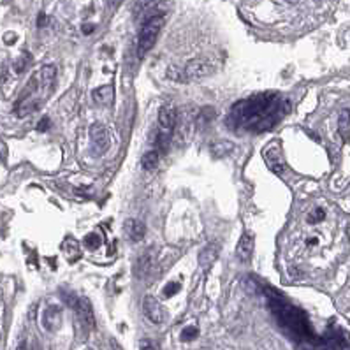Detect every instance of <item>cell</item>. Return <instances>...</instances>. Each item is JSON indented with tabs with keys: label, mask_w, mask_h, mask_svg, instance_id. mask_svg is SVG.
<instances>
[{
	"label": "cell",
	"mask_w": 350,
	"mask_h": 350,
	"mask_svg": "<svg viewBox=\"0 0 350 350\" xmlns=\"http://www.w3.org/2000/svg\"><path fill=\"white\" fill-rule=\"evenodd\" d=\"M100 236L97 234V232H90V234L85 236V239H83V243H85V246L88 248V250H97L100 246Z\"/></svg>",
	"instance_id": "cell-17"
},
{
	"label": "cell",
	"mask_w": 350,
	"mask_h": 350,
	"mask_svg": "<svg viewBox=\"0 0 350 350\" xmlns=\"http://www.w3.org/2000/svg\"><path fill=\"white\" fill-rule=\"evenodd\" d=\"M326 218V211L322 208H315L310 215H308V222L310 223H319Z\"/></svg>",
	"instance_id": "cell-19"
},
{
	"label": "cell",
	"mask_w": 350,
	"mask_h": 350,
	"mask_svg": "<svg viewBox=\"0 0 350 350\" xmlns=\"http://www.w3.org/2000/svg\"><path fill=\"white\" fill-rule=\"evenodd\" d=\"M178 120V111L173 104H164L158 111V123H160L162 131L173 132V129L176 127Z\"/></svg>",
	"instance_id": "cell-8"
},
{
	"label": "cell",
	"mask_w": 350,
	"mask_h": 350,
	"mask_svg": "<svg viewBox=\"0 0 350 350\" xmlns=\"http://www.w3.org/2000/svg\"><path fill=\"white\" fill-rule=\"evenodd\" d=\"M254 238H252V234H248V232H243L241 238H239L238 241V246H236V255H238L239 261L243 262H248L252 259V255H254Z\"/></svg>",
	"instance_id": "cell-10"
},
{
	"label": "cell",
	"mask_w": 350,
	"mask_h": 350,
	"mask_svg": "<svg viewBox=\"0 0 350 350\" xmlns=\"http://www.w3.org/2000/svg\"><path fill=\"white\" fill-rule=\"evenodd\" d=\"M55 81H57V67L55 66H43L39 70H35L16 102V115L19 118H25V116L39 111L53 93Z\"/></svg>",
	"instance_id": "cell-1"
},
{
	"label": "cell",
	"mask_w": 350,
	"mask_h": 350,
	"mask_svg": "<svg viewBox=\"0 0 350 350\" xmlns=\"http://www.w3.org/2000/svg\"><path fill=\"white\" fill-rule=\"evenodd\" d=\"M43 326L46 331L55 333L62 326V310L58 306H48L43 313Z\"/></svg>",
	"instance_id": "cell-9"
},
{
	"label": "cell",
	"mask_w": 350,
	"mask_h": 350,
	"mask_svg": "<svg viewBox=\"0 0 350 350\" xmlns=\"http://www.w3.org/2000/svg\"><path fill=\"white\" fill-rule=\"evenodd\" d=\"M62 252H64V255H66L69 262L79 261V257H81L79 241H77L76 238H72V236H67V238L64 239V243H62Z\"/></svg>",
	"instance_id": "cell-12"
},
{
	"label": "cell",
	"mask_w": 350,
	"mask_h": 350,
	"mask_svg": "<svg viewBox=\"0 0 350 350\" xmlns=\"http://www.w3.org/2000/svg\"><path fill=\"white\" fill-rule=\"evenodd\" d=\"M290 2H294V0H290Z\"/></svg>",
	"instance_id": "cell-30"
},
{
	"label": "cell",
	"mask_w": 350,
	"mask_h": 350,
	"mask_svg": "<svg viewBox=\"0 0 350 350\" xmlns=\"http://www.w3.org/2000/svg\"><path fill=\"white\" fill-rule=\"evenodd\" d=\"M220 254V245L218 243H210L208 246H204L203 250L199 252V257H197V262H199V268L203 271H208L213 264L216 262Z\"/></svg>",
	"instance_id": "cell-7"
},
{
	"label": "cell",
	"mask_w": 350,
	"mask_h": 350,
	"mask_svg": "<svg viewBox=\"0 0 350 350\" xmlns=\"http://www.w3.org/2000/svg\"><path fill=\"white\" fill-rule=\"evenodd\" d=\"M197 336H199V329L194 326L185 327L183 333H181V340H183V342H192V340H196Z\"/></svg>",
	"instance_id": "cell-18"
},
{
	"label": "cell",
	"mask_w": 350,
	"mask_h": 350,
	"mask_svg": "<svg viewBox=\"0 0 350 350\" xmlns=\"http://www.w3.org/2000/svg\"><path fill=\"white\" fill-rule=\"evenodd\" d=\"M46 25V14L44 12H41L39 14V18H37V27H44Z\"/></svg>",
	"instance_id": "cell-26"
},
{
	"label": "cell",
	"mask_w": 350,
	"mask_h": 350,
	"mask_svg": "<svg viewBox=\"0 0 350 350\" xmlns=\"http://www.w3.org/2000/svg\"><path fill=\"white\" fill-rule=\"evenodd\" d=\"M338 129L343 139H350V111L349 109H343V111L340 113Z\"/></svg>",
	"instance_id": "cell-15"
},
{
	"label": "cell",
	"mask_w": 350,
	"mask_h": 350,
	"mask_svg": "<svg viewBox=\"0 0 350 350\" xmlns=\"http://www.w3.org/2000/svg\"><path fill=\"white\" fill-rule=\"evenodd\" d=\"M317 243V238H310L308 239V245H315Z\"/></svg>",
	"instance_id": "cell-29"
},
{
	"label": "cell",
	"mask_w": 350,
	"mask_h": 350,
	"mask_svg": "<svg viewBox=\"0 0 350 350\" xmlns=\"http://www.w3.org/2000/svg\"><path fill=\"white\" fill-rule=\"evenodd\" d=\"M139 350H160V345L157 342H153V340L144 338L139 343Z\"/></svg>",
	"instance_id": "cell-21"
},
{
	"label": "cell",
	"mask_w": 350,
	"mask_h": 350,
	"mask_svg": "<svg viewBox=\"0 0 350 350\" xmlns=\"http://www.w3.org/2000/svg\"><path fill=\"white\" fill-rule=\"evenodd\" d=\"M109 347H111V350H123V347L120 345V343L116 342L115 338H111V340H109Z\"/></svg>",
	"instance_id": "cell-25"
},
{
	"label": "cell",
	"mask_w": 350,
	"mask_h": 350,
	"mask_svg": "<svg viewBox=\"0 0 350 350\" xmlns=\"http://www.w3.org/2000/svg\"><path fill=\"white\" fill-rule=\"evenodd\" d=\"M158 162H160V155H158L157 150H150L146 151V153L142 155V169L144 171H153L158 167Z\"/></svg>",
	"instance_id": "cell-14"
},
{
	"label": "cell",
	"mask_w": 350,
	"mask_h": 350,
	"mask_svg": "<svg viewBox=\"0 0 350 350\" xmlns=\"http://www.w3.org/2000/svg\"><path fill=\"white\" fill-rule=\"evenodd\" d=\"M27 64H28V55H23V57L19 58L18 60V64H16V72L18 74H21L25 70V67H27Z\"/></svg>",
	"instance_id": "cell-22"
},
{
	"label": "cell",
	"mask_w": 350,
	"mask_h": 350,
	"mask_svg": "<svg viewBox=\"0 0 350 350\" xmlns=\"http://www.w3.org/2000/svg\"><path fill=\"white\" fill-rule=\"evenodd\" d=\"M93 28H95V25L88 23V25H83V34H92Z\"/></svg>",
	"instance_id": "cell-27"
},
{
	"label": "cell",
	"mask_w": 350,
	"mask_h": 350,
	"mask_svg": "<svg viewBox=\"0 0 350 350\" xmlns=\"http://www.w3.org/2000/svg\"><path fill=\"white\" fill-rule=\"evenodd\" d=\"M162 27H164V16L155 14L150 19L144 21L141 28V34H139V43H138V55L139 57H144L148 51L153 48V44L157 43V37L160 34Z\"/></svg>",
	"instance_id": "cell-2"
},
{
	"label": "cell",
	"mask_w": 350,
	"mask_h": 350,
	"mask_svg": "<svg viewBox=\"0 0 350 350\" xmlns=\"http://www.w3.org/2000/svg\"><path fill=\"white\" fill-rule=\"evenodd\" d=\"M232 148H234V144H232L231 141H216L211 144V153L213 157H225L227 153H231Z\"/></svg>",
	"instance_id": "cell-16"
},
{
	"label": "cell",
	"mask_w": 350,
	"mask_h": 350,
	"mask_svg": "<svg viewBox=\"0 0 350 350\" xmlns=\"http://www.w3.org/2000/svg\"><path fill=\"white\" fill-rule=\"evenodd\" d=\"M50 125H51L50 118H48V116H44V118L37 123V131H39V132H46L48 129H50Z\"/></svg>",
	"instance_id": "cell-23"
},
{
	"label": "cell",
	"mask_w": 350,
	"mask_h": 350,
	"mask_svg": "<svg viewBox=\"0 0 350 350\" xmlns=\"http://www.w3.org/2000/svg\"><path fill=\"white\" fill-rule=\"evenodd\" d=\"M67 301H69V306L74 308V312H76L79 322L83 324V327L88 329V331H93V329H95V315H93L90 301L85 299V297H74V296H72V299H67Z\"/></svg>",
	"instance_id": "cell-4"
},
{
	"label": "cell",
	"mask_w": 350,
	"mask_h": 350,
	"mask_svg": "<svg viewBox=\"0 0 350 350\" xmlns=\"http://www.w3.org/2000/svg\"><path fill=\"white\" fill-rule=\"evenodd\" d=\"M5 157H7V150H5V144L0 141V162H5Z\"/></svg>",
	"instance_id": "cell-24"
},
{
	"label": "cell",
	"mask_w": 350,
	"mask_h": 350,
	"mask_svg": "<svg viewBox=\"0 0 350 350\" xmlns=\"http://www.w3.org/2000/svg\"><path fill=\"white\" fill-rule=\"evenodd\" d=\"M123 229H125V234H127V238L132 239L134 243H139L142 238H144V234H146V227H144V223L139 222V220H136V218L125 220V223H123Z\"/></svg>",
	"instance_id": "cell-11"
},
{
	"label": "cell",
	"mask_w": 350,
	"mask_h": 350,
	"mask_svg": "<svg viewBox=\"0 0 350 350\" xmlns=\"http://www.w3.org/2000/svg\"><path fill=\"white\" fill-rule=\"evenodd\" d=\"M215 70V64H213L211 58L203 57V58H194L190 60L185 69L181 70L183 74V81H197L203 79V77L210 76V74Z\"/></svg>",
	"instance_id": "cell-3"
},
{
	"label": "cell",
	"mask_w": 350,
	"mask_h": 350,
	"mask_svg": "<svg viewBox=\"0 0 350 350\" xmlns=\"http://www.w3.org/2000/svg\"><path fill=\"white\" fill-rule=\"evenodd\" d=\"M90 141H92V146L97 153H104L109 148V144H111L108 129L104 125H100V123H93L92 129H90Z\"/></svg>",
	"instance_id": "cell-6"
},
{
	"label": "cell",
	"mask_w": 350,
	"mask_h": 350,
	"mask_svg": "<svg viewBox=\"0 0 350 350\" xmlns=\"http://www.w3.org/2000/svg\"><path fill=\"white\" fill-rule=\"evenodd\" d=\"M142 312L146 315V319L153 324H164L167 319L166 308L162 306V303L153 296H146L142 299Z\"/></svg>",
	"instance_id": "cell-5"
},
{
	"label": "cell",
	"mask_w": 350,
	"mask_h": 350,
	"mask_svg": "<svg viewBox=\"0 0 350 350\" xmlns=\"http://www.w3.org/2000/svg\"><path fill=\"white\" fill-rule=\"evenodd\" d=\"M178 292H180V283H176V281L167 283L166 287H164V290H162L164 297H173V296H176Z\"/></svg>",
	"instance_id": "cell-20"
},
{
	"label": "cell",
	"mask_w": 350,
	"mask_h": 350,
	"mask_svg": "<svg viewBox=\"0 0 350 350\" xmlns=\"http://www.w3.org/2000/svg\"><path fill=\"white\" fill-rule=\"evenodd\" d=\"M16 350H28V347H27V342H21L18 347H16Z\"/></svg>",
	"instance_id": "cell-28"
},
{
	"label": "cell",
	"mask_w": 350,
	"mask_h": 350,
	"mask_svg": "<svg viewBox=\"0 0 350 350\" xmlns=\"http://www.w3.org/2000/svg\"><path fill=\"white\" fill-rule=\"evenodd\" d=\"M92 97L95 100L97 104L100 106H111L113 100H115V88L111 85H104V86H99L92 92Z\"/></svg>",
	"instance_id": "cell-13"
}]
</instances>
